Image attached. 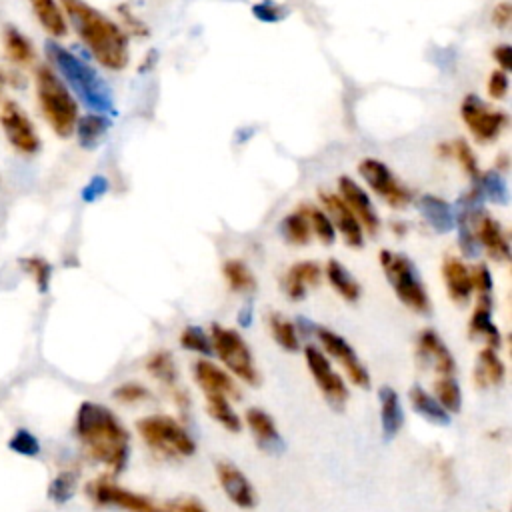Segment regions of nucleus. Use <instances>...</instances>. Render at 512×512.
Listing matches in <instances>:
<instances>
[{"label":"nucleus","instance_id":"nucleus-3","mask_svg":"<svg viewBox=\"0 0 512 512\" xmlns=\"http://www.w3.org/2000/svg\"><path fill=\"white\" fill-rule=\"evenodd\" d=\"M44 54L52 64L50 68L62 78L68 90L74 92L86 108L96 114H108L114 110V96L106 80L88 62L78 58L56 40H48L44 44Z\"/></svg>","mask_w":512,"mask_h":512},{"label":"nucleus","instance_id":"nucleus-41","mask_svg":"<svg viewBox=\"0 0 512 512\" xmlns=\"http://www.w3.org/2000/svg\"><path fill=\"white\" fill-rule=\"evenodd\" d=\"M22 270L34 280L40 292H48L52 280V264L42 256H26L20 260Z\"/></svg>","mask_w":512,"mask_h":512},{"label":"nucleus","instance_id":"nucleus-30","mask_svg":"<svg viewBox=\"0 0 512 512\" xmlns=\"http://www.w3.org/2000/svg\"><path fill=\"white\" fill-rule=\"evenodd\" d=\"M108 128H110V120L104 114L90 112L86 116H78L74 132L78 136V144L82 148L90 150V148H96L104 140Z\"/></svg>","mask_w":512,"mask_h":512},{"label":"nucleus","instance_id":"nucleus-19","mask_svg":"<svg viewBox=\"0 0 512 512\" xmlns=\"http://www.w3.org/2000/svg\"><path fill=\"white\" fill-rule=\"evenodd\" d=\"M244 422H246L252 438L256 440V444L260 446V450L270 452V454H278L284 450L282 434H280L274 418L264 408L250 406L244 412Z\"/></svg>","mask_w":512,"mask_h":512},{"label":"nucleus","instance_id":"nucleus-34","mask_svg":"<svg viewBox=\"0 0 512 512\" xmlns=\"http://www.w3.org/2000/svg\"><path fill=\"white\" fill-rule=\"evenodd\" d=\"M204 398H206V412L214 422H218L228 432H240L242 420H240V414L234 410L230 398L226 396H204Z\"/></svg>","mask_w":512,"mask_h":512},{"label":"nucleus","instance_id":"nucleus-40","mask_svg":"<svg viewBox=\"0 0 512 512\" xmlns=\"http://www.w3.org/2000/svg\"><path fill=\"white\" fill-rule=\"evenodd\" d=\"M76 484H78V474L72 470H62L50 480L48 498L56 504H66L74 496Z\"/></svg>","mask_w":512,"mask_h":512},{"label":"nucleus","instance_id":"nucleus-54","mask_svg":"<svg viewBox=\"0 0 512 512\" xmlns=\"http://www.w3.org/2000/svg\"><path fill=\"white\" fill-rule=\"evenodd\" d=\"M174 388H176V390H174V394H172V396H174V404H176V406L186 414V412H188V408H190L188 392H186L184 388H178V384H176Z\"/></svg>","mask_w":512,"mask_h":512},{"label":"nucleus","instance_id":"nucleus-8","mask_svg":"<svg viewBox=\"0 0 512 512\" xmlns=\"http://www.w3.org/2000/svg\"><path fill=\"white\" fill-rule=\"evenodd\" d=\"M84 492L96 506L102 508H120L124 512H158V506L148 496L128 490L106 476L90 480Z\"/></svg>","mask_w":512,"mask_h":512},{"label":"nucleus","instance_id":"nucleus-53","mask_svg":"<svg viewBox=\"0 0 512 512\" xmlns=\"http://www.w3.org/2000/svg\"><path fill=\"white\" fill-rule=\"evenodd\" d=\"M120 14H122V18L128 22V26H130V30H132L134 34H146L144 24H142L140 20H136V18L130 14V10H126L124 6H120Z\"/></svg>","mask_w":512,"mask_h":512},{"label":"nucleus","instance_id":"nucleus-15","mask_svg":"<svg viewBox=\"0 0 512 512\" xmlns=\"http://www.w3.org/2000/svg\"><path fill=\"white\" fill-rule=\"evenodd\" d=\"M338 190H340L338 196L352 210V214L360 222L362 230H366L368 234H376V230L380 228V218H378V212H376L368 192L350 176L338 178Z\"/></svg>","mask_w":512,"mask_h":512},{"label":"nucleus","instance_id":"nucleus-50","mask_svg":"<svg viewBox=\"0 0 512 512\" xmlns=\"http://www.w3.org/2000/svg\"><path fill=\"white\" fill-rule=\"evenodd\" d=\"M108 192V178L104 176H94L84 188H82V200L84 202H96L98 198H102Z\"/></svg>","mask_w":512,"mask_h":512},{"label":"nucleus","instance_id":"nucleus-44","mask_svg":"<svg viewBox=\"0 0 512 512\" xmlns=\"http://www.w3.org/2000/svg\"><path fill=\"white\" fill-rule=\"evenodd\" d=\"M8 448L20 456H28L34 458L40 454V440L28 430V428H18L10 440H8Z\"/></svg>","mask_w":512,"mask_h":512},{"label":"nucleus","instance_id":"nucleus-20","mask_svg":"<svg viewBox=\"0 0 512 512\" xmlns=\"http://www.w3.org/2000/svg\"><path fill=\"white\" fill-rule=\"evenodd\" d=\"M474 234H476L478 246H482L490 258H494L496 262H508L510 242L498 220H494L486 212H480V216L474 222Z\"/></svg>","mask_w":512,"mask_h":512},{"label":"nucleus","instance_id":"nucleus-28","mask_svg":"<svg viewBox=\"0 0 512 512\" xmlns=\"http://www.w3.org/2000/svg\"><path fill=\"white\" fill-rule=\"evenodd\" d=\"M40 26L52 36L62 38L68 34V22L62 6L56 0H28Z\"/></svg>","mask_w":512,"mask_h":512},{"label":"nucleus","instance_id":"nucleus-21","mask_svg":"<svg viewBox=\"0 0 512 512\" xmlns=\"http://www.w3.org/2000/svg\"><path fill=\"white\" fill-rule=\"evenodd\" d=\"M492 310H494L492 294H478L474 312L470 316L468 332L472 338H482L488 348L498 350L502 346V334L492 320Z\"/></svg>","mask_w":512,"mask_h":512},{"label":"nucleus","instance_id":"nucleus-49","mask_svg":"<svg viewBox=\"0 0 512 512\" xmlns=\"http://www.w3.org/2000/svg\"><path fill=\"white\" fill-rule=\"evenodd\" d=\"M510 82H508V72L504 70H492L490 78H488V96L494 100H502L508 94Z\"/></svg>","mask_w":512,"mask_h":512},{"label":"nucleus","instance_id":"nucleus-47","mask_svg":"<svg viewBox=\"0 0 512 512\" xmlns=\"http://www.w3.org/2000/svg\"><path fill=\"white\" fill-rule=\"evenodd\" d=\"M252 14L260 20V22H280L288 16V8L274 2V0H262L256 2L252 6Z\"/></svg>","mask_w":512,"mask_h":512},{"label":"nucleus","instance_id":"nucleus-35","mask_svg":"<svg viewBox=\"0 0 512 512\" xmlns=\"http://www.w3.org/2000/svg\"><path fill=\"white\" fill-rule=\"evenodd\" d=\"M278 232L280 236L292 244V246H304L310 242L312 238V230H310V224H308V218L304 216L302 210H296V212H290L286 214L280 224H278Z\"/></svg>","mask_w":512,"mask_h":512},{"label":"nucleus","instance_id":"nucleus-10","mask_svg":"<svg viewBox=\"0 0 512 512\" xmlns=\"http://www.w3.org/2000/svg\"><path fill=\"white\" fill-rule=\"evenodd\" d=\"M304 358H306V366H308L318 390L324 394L326 402L332 408L342 410L348 402L350 390H348L346 380L332 368L330 358L318 346H312V344H308L304 348Z\"/></svg>","mask_w":512,"mask_h":512},{"label":"nucleus","instance_id":"nucleus-51","mask_svg":"<svg viewBox=\"0 0 512 512\" xmlns=\"http://www.w3.org/2000/svg\"><path fill=\"white\" fill-rule=\"evenodd\" d=\"M510 18H512V4L510 2H500V4L494 6V10H492L494 26L506 28L510 24Z\"/></svg>","mask_w":512,"mask_h":512},{"label":"nucleus","instance_id":"nucleus-14","mask_svg":"<svg viewBox=\"0 0 512 512\" xmlns=\"http://www.w3.org/2000/svg\"><path fill=\"white\" fill-rule=\"evenodd\" d=\"M218 484L226 498L238 508H254L256 506V490L248 476L230 460H218L214 466Z\"/></svg>","mask_w":512,"mask_h":512},{"label":"nucleus","instance_id":"nucleus-16","mask_svg":"<svg viewBox=\"0 0 512 512\" xmlns=\"http://www.w3.org/2000/svg\"><path fill=\"white\" fill-rule=\"evenodd\" d=\"M416 356L422 366H432L440 376H454L456 360L440 334L432 328L420 330L416 338Z\"/></svg>","mask_w":512,"mask_h":512},{"label":"nucleus","instance_id":"nucleus-33","mask_svg":"<svg viewBox=\"0 0 512 512\" xmlns=\"http://www.w3.org/2000/svg\"><path fill=\"white\" fill-rule=\"evenodd\" d=\"M474 182H476L474 190L480 196V200H490L502 206L508 202V186L504 176L498 170L480 172Z\"/></svg>","mask_w":512,"mask_h":512},{"label":"nucleus","instance_id":"nucleus-25","mask_svg":"<svg viewBox=\"0 0 512 512\" xmlns=\"http://www.w3.org/2000/svg\"><path fill=\"white\" fill-rule=\"evenodd\" d=\"M416 208L422 214V218L430 224V228L436 230L438 234H446L456 226L454 208L440 196L422 194L416 200Z\"/></svg>","mask_w":512,"mask_h":512},{"label":"nucleus","instance_id":"nucleus-31","mask_svg":"<svg viewBox=\"0 0 512 512\" xmlns=\"http://www.w3.org/2000/svg\"><path fill=\"white\" fill-rule=\"evenodd\" d=\"M326 278L330 282V286L346 300V302H356L360 298V284L356 282V278L348 272V268L336 260V258H330L326 262Z\"/></svg>","mask_w":512,"mask_h":512},{"label":"nucleus","instance_id":"nucleus-5","mask_svg":"<svg viewBox=\"0 0 512 512\" xmlns=\"http://www.w3.org/2000/svg\"><path fill=\"white\" fill-rule=\"evenodd\" d=\"M136 432L144 444L162 458H188L196 452V442L180 420L168 414H150L136 420Z\"/></svg>","mask_w":512,"mask_h":512},{"label":"nucleus","instance_id":"nucleus-24","mask_svg":"<svg viewBox=\"0 0 512 512\" xmlns=\"http://www.w3.org/2000/svg\"><path fill=\"white\" fill-rule=\"evenodd\" d=\"M442 278H444L448 296L456 304H466L470 300L474 286H472L470 268L464 264V260L456 256H446L442 260Z\"/></svg>","mask_w":512,"mask_h":512},{"label":"nucleus","instance_id":"nucleus-55","mask_svg":"<svg viewBox=\"0 0 512 512\" xmlns=\"http://www.w3.org/2000/svg\"><path fill=\"white\" fill-rule=\"evenodd\" d=\"M250 320H252V308H250V304H248V306H244V308L240 310L238 322H240V326H250Z\"/></svg>","mask_w":512,"mask_h":512},{"label":"nucleus","instance_id":"nucleus-56","mask_svg":"<svg viewBox=\"0 0 512 512\" xmlns=\"http://www.w3.org/2000/svg\"><path fill=\"white\" fill-rule=\"evenodd\" d=\"M6 82H8V76H6V74L0 70V90L4 88V84H6Z\"/></svg>","mask_w":512,"mask_h":512},{"label":"nucleus","instance_id":"nucleus-36","mask_svg":"<svg viewBox=\"0 0 512 512\" xmlns=\"http://www.w3.org/2000/svg\"><path fill=\"white\" fill-rule=\"evenodd\" d=\"M268 326L272 332V338L276 344L286 352H298L300 350V334L296 330V324L282 316L280 312H272L268 316Z\"/></svg>","mask_w":512,"mask_h":512},{"label":"nucleus","instance_id":"nucleus-29","mask_svg":"<svg viewBox=\"0 0 512 512\" xmlns=\"http://www.w3.org/2000/svg\"><path fill=\"white\" fill-rule=\"evenodd\" d=\"M2 46L6 56L20 66H28L30 62H34L36 52L32 42L28 40V36L24 32H20L16 26L8 24L2 28Z\"/></svg>","mask_w":512,"mask_h":512},{"label":"nucleus","instance_id":"nucleus-2","mask_svg":"<svg viewBox=\"0 0 512 512\" xmlns=\"http://www.w3.org/2000/svg\"><path fill=\"white\" fill-rule=\"evenodd\" d=\"M66 22L90 50L98 64L108 70L128 66L130 48L126 32L86 0H60Z\"/></svg>","mask_w":512,"mask_h":512},{"label":"nucleus","instance_id":"nucleus-38","mask_svg":"<svg viewBox=\"0 0 512 512\" xmlns=\"http://www.w3.org/2000/svg\"><path fill=\"white\" fill-rule=\"evenodd\" d=\"M432 396L448 414H456L462 410V388L454 376H438L434 380Z\"/></svg>","mask_w":512,"mask_h":512},{"label":"nucleus","instance_id":"nucleus-17","mask_svg":"<svg viewBox=\"0 0 512 512\" xmlns=\"http://www.w3.org/2000/svg\"><path fill=\"white\" fill-rule=\"evenodd\" d=\"M194 380L204 396H226V398H240V388L230 372L220 368L208 358H200L192 366Z\"/></svg>","mask_w":512,"mask_h":512},{"label":"nucleus","instance_id":"nucleus-48","mask_svg":"<svg viewBox=\"0 0 512 512\" xmlns=\"http://www.w3.org/2000/svg\"><path fill=\"white\" fill-rule=\"evenodd\" d=\"M472 286L478 294H492V288H494V282H492V274L488 270L486 264H476L472 270Z\"/></svg>","mask_w":512,"mask_h":512},{"label":"nucleus","instance_id":"nucleus-42","mask_svg":"<svg viewBox=\"0 0 512 512\" xmlns=\"http://www.w3.org/2000/svg\"><path fill=\"white\" fill-rule=\"evenodd\" d=\"M180 346L188 352H196V354H202V356H210L214 354L212 352V340H210V334L200 328V326H186L182 332H180Z\"/></svg>","mask_w":512,"mask_h":512},{"label":"nucleus","instance_id":"nucleus-27","mask_svg":"<svg viewBox=\"0 0 512 512\" xmlns=\"http://www.w3.org/2000/svg\"><path fill=\"white\" fill-rule=\"evenodd\" d=\"M408 400L412 410L422 416L426 422L434 424V426H446L450 424V414L440 406V402L432 396V392H428L426 388L414 384L408 390Z\"/></svg>","mask_w":512,"mask_h":512},{"label":"nucleus","instance_id":"nucleus-13","mask_svg":"<svg viewBox=\"0 0 512 512\" xmlns=\"http://www.w3.org/2000/svg\"><path fill=\"white\" fill-rule=\"evenodd\" d=\"M0 124H2L6 140L20 154L30 156V154H36L40 150V146H42L40 136H38L32 120L20 108L18 102H14V100L2 102V106H0Z\"/></svg>","mask_w":512,"mask_h":512},{"label":"nucleus","instance_id":"nucleus-26","mask_svg":"<svg viewBox=\"0 0 512 512\" xmlns=\"http://www.w3.org/2000/svg\"><path fill=\"white\" fill-rule=\"evenodd\" d=\"M472 376H474V384L478 388L502 384L506 378V366H504L502 358L498 356V350L484 346L476 356Z\"/></svg>","mask_w":512,"mask_h":512},{"label":"nucleus","instance_id":"nucleus-23","mask_svg":"<svg viewBox=\"0 0 512 512\" xmlns=\"http://www.w3.org/2000/svg\"><path fill=\"white\" fill-rule=\"evenodd\" d=\"M320 276H322V270H320V264L314 262V260H302V262H296L292 264L284 278H282V288H284V294L294 300V302H300L306 298V292L310 286H316L320 282Z\"/></svg>","mask_w":512,"mask_h":512},{"label":"nucleus","instance_id":"nucleus-45","mask_svg":"<svg viewBox=\"0 0 512 512\" xmlns=\"http://www.w3.org/2000/svg\"><path fill=\"white\" fill-rule=\"evenodd\" d=\"M112 396L122 404H138L146 402L152 396V392L140 382H122L112 390Z\"/></svg>","mask_w":512,"mask_h":512},{"label":"nucleus","instance_id":"nucleus-46","mask_svg":"<svg viewBox=\"0 0 512 512\" xmlns=\"http://www.w3.org/2000/svg\"><path fill=\"white\" fill-rule=\"evenodd\" d=\"M158 512H208V508L196 496H174L164 500Z\"/></svg>","mask_w":512,"mask_h":512},{"label":"nucleus","instance_id":"nucleus-12","mask_svg":"<svg viewBox=\"0 0 512 512\" xmlns=\"http://www.w3.org/2000/svg\"><path fill=\"white\" fill-rule=\"evenodd\" d=\"M362 180L392 208H404L412 200V190L404 186L378 158H364L358 164Z\"/></svg>","mask_w":512,"mask_h":512},{"label":"nucleus","instance_id":"nucleus-32","mask_svg":"<svg viewBox=\"0 0 512 512\" xmlns=\"http://www.w3.org/2000/svg\"><path fill=\"white\" fill-rule=\"evenodd\" d=\"M146 372L160 384L174 388L178 384V368L170 350H156L146 358Z\"/></svg>","mask_w":512,"mask_h":512},{"label":"nucleus","instance_id":"nucleus-11","mask_svg":"<svg viewBox=\"0 0 512 512\" xmlns=\"http://www.w3.org/2000/svg\"><path fill=\"white\" fill-rule=\"evenodd\" d=\"M314 334L322 344V352L328 358H334L346 372V378L350 380V384H354L356 388H368L370 386V372L364 366V362L358 358L356 350L352 348V344L340 336L338 332L324 328V326H314Z\"/></svg>","mask_w":512,"mask_h":512},{"label":"nucleus","instance_id":"nucleus-39","mask_svg":"<svg viewBox=\"0 0 512 512\" xmlns=\"http://www.w3.org/2000/svg\"><path fill=\"white\" fill-rule=\"evenodd\" d=\"M300 210H302L304 216L308 218V224H310L312 234H316L318 240H320L322 244H326V246L334 244V240H336V230H334V224H332V220L328 218V214H326L324 210L316 208V206H310V204L302 206Z\"/></svg>","mask_w":512,"mask_h":512},{"label":"nucleus","instance_id":"nucleus-7","mask_svg":"<svg viewBox=\"0 0 512 512\" xmlns=\"http://www.w3.org/2000/svg\"><path fill=\"white\" fill-rule=\"evenodd\" d=\"M210 340L212 352L220 358V362L228 368L232 376L242 380L244 384L258 386L260 374L252 356L250 346L234 328H226L222 324L210 326Z\"/></svg>","mask_w":512,"mask_h":512},{"label":"nucleus","instance_id":"nucleus-9","mask_svg":"<svg viewBox=\"0 0 512 512\" xmlns=\"http://www.w3.org/2000/svg\"><path fill=\"white\" fill-rule=\"evenodd\" d=\"M460 116L462 122L468 126L470 134L482 142L488 144L500 136V132L508 124L506 112L488 106L480 96L468 94L460 104Z\"/></svg>","mask_w":512,"mask_h":512},{"label":"nucleus","instance_id":"nucleus-4","mask_svg":"<svg viewBox=\"0 0 512 512\" xmlns=\"http://www.w3.org/2000/svg\"><path fill=\"white\" fill-rule=\"evenodd\" d=\"M36 100L48 126L60 138H68L78 122V102L62 78L46 64L34 72Z\"/></svg>","mask_w":512,"mask_h":512},{"label":"nucleus","instance_id":"nucleus-18","mask_svg":"<svg viewBox=\"0 0 512 512\" xmlns=\"http://www.w3.org/2000/svg\"><path fill=\"white\" fill-rule=\"evenodd\" d=\"M320 200L324 204V212L328 214V218L334 224V230H338L344 238V242L352 248H360L364 244V230L360 226V222L356 220V216L352 214V210L346 206V202L332 192H322Z\"/></svg>","mask_w":512,"mask_h":512},{"label":"nucleus","instance_id":"nucleus-43","mask_svg":"<svg viewBox=\"0 0 512 512\" xmlns=\"http://www.w3.org/2000/svg\"><path fill=\"white\" fill-rule=\"evenodd\" d=\"M450 156H454V158L458 160V164L462 166V170H464L472 180L478 178L480 168H478L476 154H474V150L470 148V144H468L464 138H456L454 142H450Z\"/></svg>","mask_w":512,"mask_h":512},{"label":"nucleus","instance_id":"nucleus-22","mask_svg":"<svg viewBox=\"0 0 512 512\" xmlns=\"http://www.w3.org/2000/svg\"><path fill=\"white\" fill-rule=\"evenodd\" d=\"M378 414H380V430L384 440H394L404 426V408L400 402V394L384 384L378 388Z\"/></svg>","mask_w":512,"mask_h":512},{"label":"nucleus","instance_id":"nucleus-6","mask_svg":"<svg viewBox=\"0 0 512 512\" xmlns=\"http://www.w3.org/2000/svg\"><path fill=\"white\" fill-rule=\"evenodd\" d=\"M380 266L396 294V298L410 308L416 314H428L432 304L428 298V292L424 288V282L412 264V260L404 254L392 252V250H382L378 254Z\"/></svg>","mask_w":512,"mask_h":512},{"label":"nucleus","instance_id":"nucleus-1","mask_svg":"<svg viewBox=\"0 0 512 512\" xmlns=\"http://www.w3.org/2000/svg\"><path fill=\"white\" fill-rule=\"evenodd\" d=\"M74 434L84 452L104 464L112 474H120L126 468L130 458V432L108 406L84 400L74 416Z\"/></svg>","mask_w":512,"mask_h":512},{"label":"nucleus","instance_id":"nucleus-52","mask_svg":"<svg viewBox=\"0 0 512 512\" xmlns=\"http://www.w3.org/2000/svg\"><path fill=\"white\" fill-rule=\"evenodd\" d=\"M492 58L496 60V64L500 66V70L508 72L512 68V48L510 44H498L494 50H492Z\"/></svg>","mask_w":512,"mask_h":512},{"label":"nucleus","instance_id":"nucleus-37","mask_svg":"<svg viewBox=\"0 0 512 512\" xmlns=\"http://www.w3.org/2000/svg\"><path fill=\"white\" fill-rule=\"evenodd\" d=\"M222 274L228 282V288L238 294H250L256 290V278L250 268L236 258H230L222 264Z\"/></svg>","mask_w":512,"mask_h":512}]
</instances>
